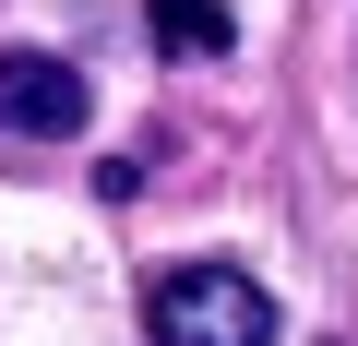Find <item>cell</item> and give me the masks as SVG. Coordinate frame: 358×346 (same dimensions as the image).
<instances>
[{"instance_id": "1", "label": "cell", "mask_w": 358, "mask_h": 346, "mask_svg": "<svg viewBox=\"0 0 358 346\" xmlns=\"http://www.w3.org/2000/svg\"><path fill=\"white\" fill-rule=\"evenodd\" d=\"M143 334L155 346H275V298H263V275L203 251V263H167L143 287Z\"/></svg>"}, {"instance_id": "2", "label": "cell", "mask_w": 358, "mask_h": 346, "mask_svg": "<svg viewBox=\"0 0 358 346\" xmlns=\"http://www.w3.org/2000/svg\"><path fill=\"white\" fill-rule=\"evenodd\" d=\"M96 120V84L60 60V48H0V131H24V143H72Z\"/></svg>"}, {"instance_id": "3", "label": "cell", "mask_w": 358, "mask_h": 346, "mask_svg": "<svg viewBox=\"0 0 358 346\" xmlns=\"http://www.w3.org/2000/svg\"><path fill=\"white\" fill-rule=\"evenodd\" d=\"M143 24H155V48H179V60H227V48H239L227 0H143Z\"/></svg>"}]
</instances>
